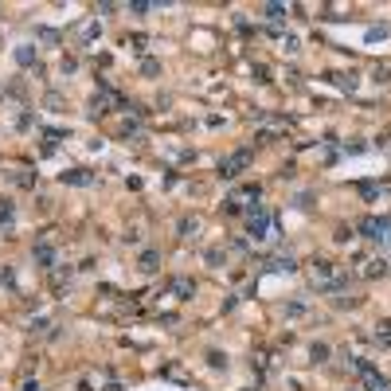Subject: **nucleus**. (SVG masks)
Returning a JSON list of instances; mask_svg holds the SVG:
<instances>
[{
  "label": "nucleus",
  "instance_id": "1",
  "mask_svg": "<svg viewBox=\"0 0 391 391\" xmlns=\"http://www.w3.org/2000/svg\"><path fill=\"white\" fill-rule=\"evenodd\" d=\"M246 165H250V153L242 149V153H235L231 161H223V176H235V172H239V168H246Z\"/></svg>",
  "mask_w": 391,
  "mask_h": 391
},
{
  "label": "nucleus",
  "instance_id": "2",
  "mask_svg": "<svg viewBox=\"0 0 391 391\" xmlns=\"http://www.w3.org/2000/svg\"><path fill=\"white\" fill-rule=\"evenodd\" d=\"M262 231H266V215L258 211V215L250 219V235H254V239H262Z\"/></svg>",
  "mask_w": 391,
  "mask_h": 391
},
{
  "label": "nucleus",
  "instance_id": "3",
  "mask_svg": "<svg viewBox=\"0 0 391 391\" xmlns=\"http://www.w3.org/2000/svg\"><path fill=\"white\" fill-rule=\"evenodd\" d=\"M172 290H176V294H180V298H192V290H196V286H192V282H184V278H180V282H172Z\"/></svg>",
  "mask_w": 391,
  "mask_h": 391
},
{
  "label": "nucleus",
  "instance_id": "4",
  "mask_svg": "<svg viewBox=\"0 0 391 391\" xmlns=\"http://www.w3.org/2000/svg\"><path fill=\"white\" fill-rule=\"evenodd\" d=\"M63 180H67V184H90V176H86V172H67Z\"/></svg>",
  "mask_w": 391,
  "mask_h": 391
},
{
  "label": "nucleus",
  "instance_id": "5",
  "mask_svg": "<svg viewBox=\"0 0 391 391\" xmlns=\"http://www.w3.org/2000/svg\"><path fill=\"white\" fill-rule=\"evenodd\" d=\"M262 12H266V16H270V20H282V12H286V8H282V4H266V8H262Z\"/></svg>",
  "mask_w": 391,
  "mask_h": 391
},
{
  "label": "nucleus",
  "instance_id": "6",
  "mask_svg": "<svg viewBox=\"0 0 391 391\" xmlns=\"http://www.w3.org/2000/svg\"><path fill=\"white\" fill-rule=\"evenodd\" d=\"M274 270H294V258H274Z\"/></svg>",
  "mask_w": 391,
  "mask_h": 391
}]
</instances>
